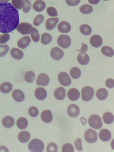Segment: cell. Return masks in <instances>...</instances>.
Wrapping results in <instances>:
<instances>
[{
  "mask_svg": "<svg viewBox=\"0 0 114 152\" xmlns=\"http://www.w3.org/2000/svg\"><path fill=\"white\" fill-rule=\"evenodd\" d=\"M58 78L59 83L64 86H69L71 83V79L68 74L66 72H60L58 75Z\"/></svg>",
  "mask_w": 114,
  "mask_h": 152,
  "instance_id": "52a82bcc",
  "label": "cell"
},
{
  "mask_svg": "<svg viewBox=\"0 0 114 152\" xmlns=\"http://www.w3.org/2000/svg\"><path fill=\"white\" fill-rule=\"evenodd\" d=\"M12 88V85L9 82H5L0 86V91L4 93L7 94L10 92Z\"/></svg>",
  "mask_w": 114,
  "mask_h": 152,
  "instance_id": "83f0119b",
  "label": "cell"
},
{
  "mask_svg": "<svg viewBox=\"0 0 114 152\" xmlns=\"http://www.w3.org/2000/svg\"><path fill=\"white\" fill-rule=\"evenodd\" d=\"M44 20V16L42 14H39L37 15L34 18L33 23L35 26H38Z\"/></svg>",
  "mask_w": 114,
  "mask_h": 152,
  "instance_id": "f35d334b",
  "label": "cell"
},
{
  "mask_svg": "<svg viewBox=\"0 0 114 152\" xmlns=\"http://www.w3.org/2000/svg\"><path fill=\"white\" fill-rule=\"evenodd\" d=\"M0 151L8 152V148L5 146H0Z\"/></svg>",
  "mask_w": 114,
  "mask_h": 152,
  "instance_id": "f5cc1de1",
  "label": "cell"
},
{
  "mask_svg": "<svg viewBox=\"0 0 114 152\" xmlns=\"http://www.w3.org/2000/svg\"><path fill=\"white\" fill-rule=\"evenodd\" d=\"M67 95L68 98L70 100L72 101H75L79 98L80 93L77 89L72 88L68 90Z\"/></svg>",
  "mask_w": 114,
  "mask_h": 152,
  "instance_id": "4fadbf2b",
  "label": "cell"
},
{
  "mask_svg": "<svg viewBox=\"0 0 114 152\" xmlns=\"http://www.w3.org/2000/svg\"><path fill=\"white\" fill-rule=\"evenodd\" d=\"M30 137V133L27 131H23L20 132L18 135L19 140L22 143H25L27 142Z\"/></svg>",
  "mask_w": 114,
  "mask_h": 152,
  "instance_id": "4316f807",
  "label": "cell"
},
{
  "mask_svg": "<svg viewBox=\"0 0 114 152\" xmlns=\"http://www.w3.org/2000/svg\"><path fill=\"white\" fill-rule=\"evenodd\" d=\"M91 45L95 48H98L102 44L103 40L102 37L97 34H94L92 36L90 39Z\"/></svg>",
  "mask_w": 114,
  "mask_h": 152,
  "instance_id": "7c38bea8",
  "label": "cell"
},
{
  "mask_svg": "<svg viewBox=\"0 0 114 152\" xmlns=\"http://www.w3.org/2000/svg\"><path fill=\"white\" fill-rule=\"evenodd\" d=\"M94 90L90 86L84 87L81 90V98L84 101L87 102L91 100L94 95Z\"/></svg>",
  "mask_w": 114,
  "mask_h": 152,
  "instance_id": "277c9868",
  "label": "cell"
},
{
  "mask_svg": "<svg viewBox=\"0 0 114 152\" xmlns=\"http://www.w3.org/2000/svg\"><path fill=\"white\" fill-rule=\"evenodd\" d=\"M12 95L13 99L18 102H21L23 101L25 98L24 93L20 89L14 90L12 92Z\"/></svg>",
  "mask_w": 114,
  "mask_h": 152,
  "instance_id": "7402d4cb",
  "label": "cell"
},
{
  "mask_svg": "<svg viewBox=\"0 0 114 152\" xmlns=\"http://www.w3.org/2000/svg\"><path fill=\"white\" fill-rule=\"evenodd\" d=\"M80 120L83 125H84L86 124V119L84 117H82L80 118Z\"/></svg>",
  "mask_w": 114,
  "mask_h": 152,
  "instance_id": "db71d44e",
  "label": "cell"
},
{
  "mask_svg": "<svg viewBox=\"0 0 114 152\" xmlns=\"http://www.w3.org/2000/svg\"><path fill=\"white\" fill-rule=\"evenodd\" d=\"M77 60L78 62L82 65L88 64L90 61L89 56L85 52L82 51L79 53L77 56Z\"/></svg>",
  "mask_w": 114,
  "mask_h": 152,
  "instance_id": "2e32d148",
  "label": "cell"
},
{
  "mask_svg": "<svg viewBox=\"0 0 114 152\" xmlns=\"http://www.w3.org/2000/svg\"><path fill=\"white\" fill-rule=\"evenodd\" d=\"M50 54L53 59L56 60H59L63 57L64 53L61 49L58 47H56L51 49Z\"/></svg>",
  "mask_w": 114,
  "mask_h": 152,
  "instance_id": "9c48e42d",
  "label": "cell"
},
{
  "mask_svg": "<svg viewBox=\"0 0 114 152\" xmlns=\"http://www.w3.org/2000/svg\"><path fill=\"white\" fill-rule=\"evenodd\" d=\"M10 39V35L7 33L0 35V43L4 44L9 41Z\"/></svg>",
  "mask_w": 114,
  "mask_h": 152,
  "instance_id": "bcb514c9",
  "label": "cell"
},
{
  "mask_svg": "<svg viewBox=\"0 0 114 152\" xmlns=\"http://www.w3.org/2000/svg\"><path fill=\"white\" fill-rule=\"evenodd\" d=\"M106 86L109 88H112L114 86V80L113 79L109 78L107 79L105 81Z\"/></svg>",
  "mask_w": 114,
  "mask_h": 152,
  "instance_id": "c3c4849f",
  "label": "cell"
},
{
  "mask_svg": "<svg viewBox=\"0 0 114 152\" xmlns=\"http://www.w3.org/2000/svg\"><path fill=\"white\" fill-rule=\"evenodd\" d=\"M10 53L11 56L16 60H20L23 56L24 53L21 50L16 48L11 49Z\"/></svg>",
  "mask_w": 114,
  "mask_h": 152,
  "instance_id": "cb8c5ba5",
  "label": "cell"
},
{
  "mask_svg": "<svg viewBox=\"0 0 114 152\" xmlns=\"http://www.w3.org/2000/svg\"><path fill=\"white\" fill-rule=\"evenodd\" d=\"M70 74L73 78L77 79L80 76L81 71L80 69L78 67H74L70 69Z\"/></svg>",
  "mask_w": 114,
  "mask_h": 152,
  "instance_id": "d6a6232c",
  "label": "cell"
},
{
  "mask_svg": "<svg viewBox=\"0 0 114 152\" xmlns=\"http://www.w3.org/2000/svg\"><path fill=\"white\" fill-rule=\"evenodd\" d=\"M17 127L20 129H25L28 126V121L24 117H22L19 118L16 122Z\"/></svg>",
  "mask_w": 114,
  "mask_h": 152,
  "instance_id": "f546056e",
  "label": "cell"
},
{
  "mask_svg": "<svg viewBox=\"0 0 114 152\" xmlns=\"http://www.w3.org/2000/svg\"><path fill=\"white\" fill-rule=\"evenodd\" d=\"M74 151V147L73 145L70 143H65L63 145L62 147V151L63 152H73Z\"/></svg>",
  "mask_w": 114,
  "mask_h": 152,
  "instance_id": "60d3db41",
  "label": "cell"
},
{
  "mask_svg": "<svg viewBox=\"0 0 114 152\" xmlns=\"http://www.w3.org/2000/svg\"><path fill=\"white\" fill-rule=\"evenodd\" d=\"M2 123L3 126L5 127L10 128L14 125V120L12 117L9 116H7L4 117L2 119Z\"/></svg>",
  "mask_w": 114,
  "mask_h": 152,
  "instance_id": "d4e9b609",
  "label": "cell"
},
{
  "mask_svg": "<svg viewBox=\"0 0 114 152\" xmlns=\"http://www.w3.org/2000/svg\"><path fill=\"white\" fill-rule=\"evenodd\" d=\"M66 93L65 89L63 87H60L55 90L54 95L58 100H62L65 97Z\"/></svg>",
  "mask_w": 114,
  "mask_h": 152,
  "instance_id": "d6986e66",
  "label": "cell"
},
{
  "mask_svg": "<svg viewBox=\"0 0 114 152\" xmlns=\"http://www.w3.org/2000/svg\"><path fill=\"white\" fill-rule=\"evenodd\" d=\"M96 96L99 99L103 100L106 99L107 97L108 92L105 88H101L97 91Z\"/></svg>",
  "mask_w": 114,
  "mask_h": 152,
  "instance_id": "484cf974",
  "label": "cell"
},
{
  "mask_svg": "<svg viewBox=\"0 0 114 152\" xmlns=\"http://www.w3.org/2000/svg\"><path fill=\"white\" fill-rule=\"evenodd\" d=\"M99 136L101 140L103 141L107 142L110 140L111 134L109 130L104 129L100 131L99 133Z\"/></svg>",
  "mask_w": 114,
  "mask_h": 152,
  "instance_id": "5bb4252c",
  "label": "cell"
},
{
  "mask_svg": "<svg viewBox=\"0 0 114 152\" xmlns=\"http://www.w3.org/2000/svg\"><path fill=\"white\" fill-rule=\"evenodd\" d=\"M101 51L103 54L108 57H111L114 55L113 50L108 46H103L101 48Z\"/></svg>",
  "mask_w": 114,
  "mask_h": 152,
  "instance_id": "4dcf8cb0",
  "label": "cell"
},
{
  "mask_svg": "<svg viewBox=\"0 0 114 152\" xmlns=\"http://www.w3.org/2000/svg\"><path fill=\"white\" fill-rule=\"evenodd\" d=\"M85 140L89 143H94L96 142L98 139L96 132L94 129H87L84 134Z\"/></svg>",
  "mask_w": 114,
  "mask_h": 152,
  "instance_id": "8992f818",
  "label": "cell"
},
{
  "mask_svg": "<svg viewBox=\"0 0 114 152\" xmlns=\"http://www.w3.org/2000/svg\"><path fill=\"white\" fill-rule=\"evenodd\" d=\"M104 1H108V0H104Z\"/></svg>",
  "mask_w": 114,
  "mask_h": 152,
  "instance_id": "9f6ffc18",
  "label": "cell"
},
{
  "mask_svg": "<svg viewBox=\"0 0 114 152\" xmlns=\"http://www.w3.org/2000/svg\"><path fill=\"white\" fill-rule=\"evenodd\" d=\"M80 12L83 14H88L91 13L93 11L92 6L88 4L81 6L79 8Z\"/></svg>",
  "mask_w": 114,
  "mask_h": 152,
  "instance_id": "836d02e7",
  "label": "cell"
},
{
  "mask_svg": "<svg viewBox=\"0 0 114 152\" xmlns=\"http://www.w3.org/2000/svg\"><path fill=\"white\" fill-rule=\"evenodd\" d=\"M52 36L49 33H45L42 34L41 41L43 45H47L51 42L52 40Z\"/></svg>",
  "mask_w": 114,
  "mask_h": 152,
  "instance_id": "d590c367",
  "label": "cell"
},
{
  "mask_svg": "<svg viewBox=\"0 0 114 152\" xmlns=\"http://www.w3.org/2000/svg\"><path fill=\"white\" fill-rule=\"evenodd\" d=\"M88 122L89 126L95 129L101 128L102 126V123L101 117L96 114L91 115L88 118Z\"/></svg>",
  "mask_w": 114,
  "mask_h": 152,
  "instance_id": "3957f363",
  "label": "cell"
},
{
  "mask_svg": "<svg viewBox=\"0 0 114 152\" xmlns=\"http://www.w3.org/2000/svg\"><path fill=\"white\" fill-rule=\"evenodd\" d=\"M74 145L77 150L79 151H81L83 150L81 138H79L77 139L74 142Z\"/></svg>",
  "mask_w": 114,
  "mask_h": 152,
  "instance_id": "7dc6e473",
  "label": "cell"
},
{
  "mask_svg": "<svg viewBox=\"0 0 114 152\" xmlns=\"http://www.w3.org/2000/svg\"><path fill=\"white\" fill-rule=\"evenodd\" d=\"M57 42L59 46L63 48H67L69 47L71 43L70 37L68 35L62 34L60 35L57 39Z\"/></svg>",
  "mask_w": 114,
  "mask_h": 152,
  "instance_id": "5b68a950",
  "label": "cell"
},
{
  "mask_svg": "<svg viewBox=\"0 0 114 152\" xmlns=\"http://www.w3.org/2000/svg\"><path fill=\"white\" fill-rule=\"evenodd\" d=\"M47 12L50 16L56 17L58 16V13L54 7H50L47 8Z\"/></svg>",
  "mask_w": 114,
  "mask_h": 152,
  "instance_id": "f6af8a7d",
  "label": "cell"
},
{
  "mask_svg": "<svg viewBox=\"0 0 114 152\" xmlns=\"http://www.w3.org/2000/svg\"><path fill=\"white\" fill-rule=\"evenodd\" d=\"M57 28L60 32L66 33L70 31L71 27L68 22L66 21H62L58 24Z\"/></svg>",
  "mask_w": 114,
  "mask_h": 152,
  "instance_id": "9a60e30c",
  "label": "cell"
},
{
  "mask_svg": "<svg viewBox=\"0 0 114 152\" xmlns=\"http://www.w3.org/2000/svg\"><path fill=\"white\" fill-rule=\"evenodd\" d=\"M58 147L57 145L53 142H51L48 145L46 151L47 152H56L57 151Z\"/></svg>",
  "mask_w": 114,
  "mask_h": 152,
  "instance_id": "ab89813d",
  "label": "cell"
},
{
  "mask_svg": "<svg viewBox=\"0 0 114 152\" xmlns=\"http://www.w3.org/2000/svg\"><path fill=\"white\" fill-rule=\"evenodd\" d=\"M66 3L70 6H74L78 5L80 0H65Z\"/></svg>",
  "mask_w": 114,
  "mask_h": 152,
  "instance_id": "681fc988",
  "label": "cell"
},
{
  "mask_svg": "<svg viewBox=\"0 0 114 152\" xmlns=\"http://www.w3.org/2000/svg\"><path fill=\"white\" fill-rule=\"evenodd\" d=\"M100 0H88L89 3L92 4H98Z\"/></svg>",
  "mask_w": 114,
  "mask_h": 152,
  "instance_id": "816d5d0a",
  "label": "cell"
},
{
  "mask_svg": "<svg viewBox=\"0 0 114 152\" xmlns=\"http://www.w3.org/2000/svg\"><path fill=\"white\" fill-rule=\"evenodd\" d=\"M28 147L29 150L31 152H41L44 150V145L40 139H34L29 142Z\"/></svg>",
  "mask_w": 114,
  "mask_h": 152,
  "instance_id": "7a4b0ae2",
  "label": "cell"
},
{
  "mask_svg": "<svg viewBox=\"0 0 114 152\" xmlns=\"http://www.w3.org/2000/svg\"><path fill=\"white\" fill-rule=\"evenodd\" d=\"M32 27V25L27 22H22L18 23L16 27L18 32L22 35H29Z\"/></svg>",
  "mask_w": 114,
  "mask_h": 152,
  "instance_id": "ba28073f",
  "label": "cell"
},
{
  "mask_svg": "<svg viewBox=\"0 0 114 152\" xmlns=\"http://www.w3.org/2000/svg\"><path fill=\"white\" fill-rule=\"evenodd\" d=\"M102 118L104 123L107 124H110L113 121L114 116L112 113L107 112L103 114Z\"/></svg>",
  "mask_w": 114,
  "mask_h": 152,
  "instance_id": "f1b7e54d",
  "label": "cell"
},
{
  "mask_svg": "<svg viewBox=\"0 0 114 152\" xmlns=\"http://www.w3.org/2000/svg\"><path fill=\"white\" fill-rule=\"evenodd\" d=\"M11 2L14 7L17 9H21L23 7V0H11Z\"/></svg>",
  "mask_w": 114,
  "mask_h": 152,
  "instance_id": "74e56055",
  "label": "cell"
},
{
  "mask_svg": "<svg viewBox=\"0 0 114 152\" xmlns=\"http://www.w3.org/2000/svg\"><path fill=\"white\" fill-rule=\"evenodd\" d=\"M34 10L37 12H40L43 11L46 7L45 2L42 0L36 1L32 5Z\"/></svg>",
  "mask_w": 114,
  "mask_h": 152,
  "instance_id": "603a6c76",
  "label": "cell"
},
{
  "mask_svg": "<svg viewBox=\"0 0 114 152\" xmlns=\"http://www.w3.org/2000/svg\"><path fill=\"white\" fill-rule=\"evenodd\" d=\"M9 0H0V3H7L9 1Z\"/></svg>",
  "mask_w": 114,
  "mask_h": 152,
  "instance_id": "11a10c76",
  "label": "cell"
},
{
  "mask_svg": "<svg viewBox=\"0 0 114 152\" xmlns=\"http://www.w3.org/2000/svg\"><path fill=\"white\" fill-rule=\"evenodd\" d=\"M67 111L69 116L72 118H75L79 115L80 113V109L77 105L72 104L68 107Z\"/></svg>",
  "mask_w": 114,
  "mask_h": 152,
  "instance_id": "8fae6325",
  "label": "cell"
},
{
  "mask_svg": "<svg viewBox=\"0 0 114 152\" xmlns=\"http://www.w3.org/2000/svg\"><path fill=\"white\" fill-rule=\"evenodd\" d=\"M19 21L18 11L10 2L0 3V32H11L16 28Z\"/></svg>",
  "mask_w": 114,
  "mask_h": 152,
  "instance_id": "6da1fadb",
  "label": "cell"
},
{
  "mask_svg": "<svg viewBox=\"0 0 114 152\" xmlns=\"http://www.w3.org/2000/svg\"><path fill=\"white\" fill-rule=\"evenodd\" d=\"M31 41L29 37L25 36L23 37L18 41L17 45L19 48L24 49L29 45Z\"/></svg>",
  "mask_w": 114,
  "mask_h": 152,
  "instance_id": "e0dca14e",
  "label": "cell"
},
{
  "mask_svg": "<svg viewBox=\"0 0 114 152\" xmlns=\"http://www.w3.org/2000/svg\"><path fill=\"white\" fill-rule=\"evenodd\" d=\"M50 81L49 77L45 73H41L37 76L36 80V83L38 86H46Z\"/></svg>",
  "mask_w": 114,
  "mask_h": 152,
  "instance_id": "30bf717a",
  "label": "cell"
},
{
  "mask_svg": "<svg viewBox=\"0 0 114 152\" xmlns=\"http://www.w3.org/2000/svg\"><path fill=\"white\" fill-rule=\"evenodd\" d=\"M28 113L31 116L35 117L38 115L39 112L38 110L36 107L32 106L29 108Z\"/></svg>",
  "mask_w": 114,
  "mask_h": 152,
  "instance_id": "7bdbcfd3",
  "label": "cell"
},
{
  "mask_svg": "<svg viewBox=\"0 0 114 152\" xmlns=\"http://www.w3.org/2000/svg\"><path fill=\"white\" fill-rule=\"evenodd\" d=\"M42 120L46 123L50 122L53 119V115L51 111L49 110L43 111L41 115Z\"/></svg>",
  "mask_w": 114,
  "mask_h": 152,
  "instance_id": "44dd1931",
  "label": "cell"
},
{
  "mask_svg": "<svg viewBox=\"0 0 114 152\" xmlns=\"http://www.w3.org/2000/svg\"><path fill=\"white\" fill-rule=\"evenodd\" d=\"M82 45L80 49L79 50H77V51H84L86 52L88 50V46L87 45L85 44L83 42H82Z\"/></svg>",
  "mask_w": 114,
  "mask_h": 152,
  "instance_id": "f907efd6",
  "label": "cell"
},
{
  "mask_svg": "<svg viewBox=\"0 0 114 152\" xmlns=\"http://www.w3.org/2000/svg\"><path fill=\"white\" fill-rule=\"evenodd\" d=\"M36 75L34 72L31 71L27 72L24 75V79L28 83L33 82L35 79Z\"/></svg>",
  "mask_w": 114,
  "mask_h": 152,
  "instance_id": "1f68e13d",
  "label": "cell"
},
{
  "mask_svg": "<svg viewBox=\"0 0 114 152\" xmlns=\"http://www.w3.org/2000/svg\"><path fill=\"white\" fill-rule=\"evenodd\" d=\"M31 36L32 40L34 42H37L39 40V34L38 30L35 27H32L30 31Z\"/></svg>",
  "mask_w": 114,
  "mask_h": 152,
  "instance_id": "8d00e7d4",
  "label": "cell"
},
{
  "mask_svg": "<svg viewBox=\"0 0 114 152\" xmlns=\"http://www.w3.org/2000/svg\"><path fill=\"white\" fill-rule=\"evenodd\" d=\"M31 2L28 0H24V4L23 7V11L27 13L28 12L31 8Z\"/></svg>",
  "mask_w": 114,
  "mask_h": 152,
  "instance_id": "ee69618b",
  "label": "cell"
},
{
  "mask_svg": "<svg viewBox=\"0 0 114 152\" xmlns=\"http://www.w3.org/2000/svg\"><path fill=\"white\" fill-rule=\"evenodd\" d=\"M80 30L82 34L85 35H89L92 32V29L90 26L86 24L81 25Z\"/></svg>",
  "mask_w": 114,
  "mask_h": 152,
  "instance_id": "e575fe53",
  "label": "cell"
},
{
  "mask_svg": "<svg viewBox=\"0 0 114 152\" xmlns=\"http://www.w3.org/2000/svg\"><path fill=\"white\" fill-rule=\"evenodd\" d=\"M9 50V47L7 45L0 44V57L5 55Z\"/></svg>",
  "mask_w": 114,
  "mask_h": 152,
  "instance_id": "b9f144b4",
  "label": "cell"
},
{
  "mask_svg": "<svg viewBox=\"0 0 114 152\" xmlns=\"http://www.w3.org/2000/svg\"></svg>",
  "mask_w": 114,
  "mask_h": 152,
  "instance_id": "6f0895ef",
  "label": "cell"
},
{
  "mask_svg": "<svg viewBox=\"0 0 114 152\" xmlns=\"http://www.w3.org/2000/svg\"><path fill=\"white\" fill-rule=\"evenodd\" d=\"M34 94L36 97L37 99L39 100H42L46 98L47 96V92L44 88L39 87L36 89Z\"/></svg>",
  "mask_w": 114,
  "mask_h": 152,
  "instance_id": "ac0fdd59",
  "label": "cell"
},
{
  "mask_svg": "<svg viewBox=\"0 0 114 152\" xmlns=\"http://www.w3.org/2000/svg\"><path fill=\"white\" fill-rule=\"evenodd\" d=\"M58 22L59 19L58 18H48L46 22L45 27L46 29L48 30L53 29Z\"/></svg>",
  "mask_w": 114,
  "mask_h": 152,
  "instance_id": "ffe728a7",
  "label": "cell"
}]
</instances>
